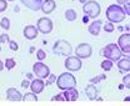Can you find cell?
Wrapping results in <instances>:
<instances>
[{"label": "cell", "mask_w": 130, "mask_h": 106, "mask_svg": "<svg viewBox=\"0 0 130 106\" xmlns=\"http://www.w3.org/2000/svg\"><path fill=\"white\" fill-rule=\"evenodd\" d=\"M125 15L126 14H125L123 6H120L118 4H113L106 9V19L109 20V23L119 24V23L125 20V17H126Z\"/></svg>", "instance_id": "cell-1"}, {"label": "cell", "mask_w": 130, "mask_h": 106, "mask_svg": "<svg viewBox=\"0 0 130 106\" xmlns=\"http://www.w3.org/2000/svg\"><path fill=\"white\" fill-rule=\"evenodd\" d=\"M56 86L60 90H68L76 86V79L71 73H63L56 79Z\"/></svg>", "instance_id": "cell-2"}, {"label": "cell", "mask_w": 130, "mask_h": 106, "mask_svg": "<svg viewBox=\"0 0 130 106\" xmlns=\"http://www.w3.org/2000/svg\"><path fill=\"white\" fill-rule=\"evenodd\" d=\"M103 55L106 60H110L111 62H118V61L121 59V51L119 49L118 44H114V43H110L103 49Z\"/></svg>", "instance_id": "cell-3"}, {"label": "cell", "mask_w": 130, "mask_h": 106, "mask_svg": "<svg viewBox=\"0 0 130 106\" xmlns=\"http://www.w3.org/2000/svg\"><path fill=\"white\" fill-rule=\"evenodd\" d=\"M53 52L55 55H59V56H70L71 52H73V47H71L69 41L60 39V40H58L54 44V46H53Z\"/></svg>", "instance_id": "cell-4"}, {"label": "cell", "mask_w": 130, "mask_h": 106, "mask_svg": "<svg viewBox=\"0 0 130 106\" xmlns=\"http://www.w3.org/2000/svg\"><path fill=\"white\" fill-rule=\"evenodd\" d=\"M83 11L84 14L91 19H95L100 15V11H101V8L99 5V3L95 0H88L85 4H83Z\"/></svg>", "instance_id": "cell-5"}, {"label": "cell", "mask_w": 130, "mask_h": 106, "mask_svg": "<svg viewBox=\"0 0 130 106\" xmlns=\"http://www.w3.org/2000/svg\"><path fill=\"white\" fill-rule=\"evenodd\" d=\"M118 46L121 55L125 56V59H130V34H121L118 40Z\"/></svg>", "instance_id": "cell-6"}, {"label": "cell", "mask_w": 130, "mask_h": 106, "mask_svg": "<svg viewBox=\"0 0 130 106\" xmlns=\"http://www.w3.org/2000/svg\"><path fill=\"white\" fill-rule=\"evenodd\" d=\"M32 71L34 74L38 76L39 79L44 80V79H48V76L50 75V69H49L48 65H45L44 62L39 61V62H35L32 65Z\"/></svg>", "instance_id": "cell-7"}, {"label": "cell", "mask_w": 130, "mask_h": 106, "mask_svg": "<svg viewBox=\"0 0 130 106\" xmlns=\"http://www.w3.org/2000/svg\"><path fill=\"white\" fill-rule=\"evenodd\" d=\"M53 28H54L53 21L49 17H46V16L40 17L38 20V23H36V29H38V31H40L41 34H50L53 31Z\"/></svg>", "instance_id": "cell-8"}, {"label": "cell", "mask_w": 130, "mask_h": 106, "mask_svg": "<svg viewBox=\"0 0 130 106\" xmlns=\"http://www.w3.org/2000/svg\"><path fill=\"white\" fill-rule=\"evenodd\" d=\"M91 54H93V49H91V46L89 45V44H86V43L79 44V45L76 46V49H75V55H76V58H79L80 60L81 59H88V58H90Z\"/></svg>", "instance_id": "cell-9"}, {"label": "cell", "mask_w": 130, "mask_h": 106, "mask_svg": "<svg viewBox=\"0 0 130 106\" xmlns=\"http://www.w3.org/2000/svg\"><path fill=\"white\" fill-rule=\"evenodd\" d=\"M64 65L65 69H68L69 71H79L81 69V66H83V62L76 56H68Z\"/></svg>", "instance_id": "cell-10"}, {"label": "cell", "mask_w": 130, "mask_h": 106, "mask_svg": "<svg viewBox=\"0 0 130 106\" xmlns=\"http://www.w3.org/2000/svg\"><path fill=\"white\" fill-rule=\"evenodd\" d=\"M30 90L31 92H34L35 95H38V94H40V92H43L44 91V87H45V82L41 80V79H35V80H32L31 84H30Z\"/></svg>", "instance_id": "cell-11"}, {"label": "cell", "mask_w": 130, "mask_h": 106, "mask_svg": "<svg viewBox=\"0 0 130 106\" xmlns=\"http://www.w3.org/2000/svg\"><path fill=\"white\" fill-rule=\"evenodd\" d=\"M23 34H24L25 39H28V40H34V39L38 38L39 31H38V29H36V26H34V25H28V26L24 28Z\"/></svg>", "instance_id": "cell-12"}, {"label": "cell", "mask_w": 130, "mask_h": 106, "mask_svg": "<svg viewBox=\"0 0 130 106\" xmlns=\"http://www.w3.org/2000/svg\"><path fill=\"white\" fill-rule=\"evenodd\" d=\"M23 5H25L28 9H30L32 11H38L41 9V4L43 0H20Z\"/></svg>", "instance_id": "cell-13"}, {"label": "cell", "mask_w": 130, "mask_h": 106, "mask_svg": "<svg viewBox=\"0 0 130 106\" xmlns=\"http://www.w3.org/2000/svg\"><path fill=\"white\" fill-rule=\"evenodd\" d=\"M6 99L9 101H21L23 100V95L20 94L19 90H16L15 87H10L6 91Z\"/></svg>", "instance_id": "cell-14"}, {"label": "cell", "mask_w": 130, "mask_h": 106, "mask_svg": "<svg viewBox=\"0 0 130 106\" xmlns=\"http://www.w3.org/2000/svg\"><path fill=\"white\" fill-rule=\"evenodd\" d=\"M63 96H64L65 101H76L79 99V91L76 90L75 87H71V89L64 90Z\"/></svg>", "instance_id": "cell-15"}, {"label": "cell", "mask_w": 130, "mask_h": 106, "mask_svg": "<svg viewBox=\"0 0 130 106\" xmlns=\"http://www.w3.org/2000/svg\"><path fill=\"white\" fill-rule=\"evenodd\" d=\"M55 8H56V4H55V1L54 0H45V1H43V4H41V11L44 13V14H51L54 10H55Z\"/></svg>", "instance_id": "cell-16"}, {"label": "cell", "mask_w": 130, "mask_h": 106, "mask_svg": "<svg viewBox=\"0 0 130 106\" xmlns=\"http://www.w3.org/2000/svg\"><path fill=\"white\" fill-rule=\"evenodd\" d=\"M101 28H103V21H101V20H94V21L89 25L88 30H89V32H90L93 36H98V35L100 34Z\"/></svg>", "instance_id": "cell-17"}, {"label": "cell", "mask_w": 130, "mask_h": 106, "mask_svg": "<svg viewBox=\"0 0 130 106\" xmlns=\"http://www.w3.org/2000/svg\"><path fill=\"white\" fill-rule=\"evenodd\" d=\"M85 94H86L88 99L93 101V100H95L98 97V89L93 84H90V85H88V86L85 87Z\"/></svg>", "instance_id": "cell-18"}, {"label": "cell", "mask_w": 130, "mask_h": 106, "mask_svg": "<svg viewBox=\"0 0 130 106\" xmlns=\"http://www.w3.org/2000/svg\"><path fill=\"white\" fill-rule=\"evenodd\" d=\"M118 67L123 73H129L130 71V59H120L118 61Z\"/></svg>", "instance_id": "cell-19"}, {"label": "cell", "mask_w": 130, "mask_h": 106, "mask_svg": "<svg viewBox=\"0 0 130 106\" xmlns=\"http://www.w3.org/2000/svg\"><path fill=\"white\" fill-rule=\"evenodd\" d=\"M64 16L68 21H74V20H76L78 14H76V11L74 9H68V10H65Z\"/></svg>", "instance_id": "cell-20"}, {"label": "cell", "mask_w": 130, "mask_h": 106, "mask_svg": "<svg viewBox=\"0 0 130 106\" xmlns=\"http://www.w3.org/2000/svg\"><path fill=\"white\" fill-rule=\"evenodd\" d=\"M23 101H38V96L34 92H28L23 95Z\"/></svg>", "instance_id": "cell-21"}, {"label": "cell", "mask_w": 130, "mask_h": 106, "mask_svg": "<svg viewBox=\"0 0 130 106\" xmlns=\"http://www.w3.org/2000/svg\"><path fill=\"white\" fill-rule=\"evenodd\" d=\"M100 66H101V69H103L104 71H110V70L113 69V62L110 60H106V59H105V60L101 62Z\"/></svg>", "instance_id": "cell-22"}, {"label": "cell", "mask_w": 130, "mask_h": 106, "mask_svg": "<svg viewBox=\"0 0 130 106\" xmlns=\"http://www.w3.org/2000/svg\"><path fill=\"white\" fill-rule=\"evenodd\" d=\"M16 65V61L15 59H11V58H8L6 60H5V64H4V66L8 69V70H11V69H14Z\"/></svg>", "instance_id": "cell-23"}, {"label": "cell", "mask_w": 130, "mask_h": 106, "mask_svg": "<svg viewBox=\"0 0 130 106\" xmlns=\"http://www.w3.org/2000/svg\"><path fill=\"white\" fill-rule=\"evenodd\" d=\"M0 26L4 29V30H9L10 29V20L8 17H3L0 20Z\"/></svg>", "instance_id": "cell-24"}, {"label": "cell", "mask_w": 130, "mask_h": 106, "mask_svg": "<svg viewBox=\"0 0 130 106\" xmlns=\"http://www.w3.org/2000/svg\"><path fill=\"white\" fill-rule=\"evenodd\" d=\"M36 58H38V60L39 61L45 60V58H46V52H45L43 49H39V50L36 51Z\"/></svg>", "instance_id": "cell-25"}, {"label": "cell", "mask_w": 130, "mask_h": 106, "mask_svg": "<svg viewBox=\"0 0 130 106\" xmlns=\"http://www.w3.org/2000/svg\"><path fill=\"white\" fill-rule=\"evenodd\" d=\"M103 28H104V31H105V32H113V31L115 30V26H114L113 23H106Z\"/></svg>", "instance_id": "cell-26"}, {"label": "cell", "mask_w": 130, "mask_h": 106, "mask_svg": "<svg viewBox=\"0 0 130 106\" xmlns=\"http://www.w3.org/2000/svg\"><path fill=\"white\" fill-rule=\"evenodd\" d=\"M123 84L125 85V87L130 89V74H128V75H125L123 77Z\"/></svg>", "instance_id": "cell-27"}, {"label": "cell", "mask_w": 130, "mask_h": 106, "mask_svg": "<svg viewBox=\"0 0 130 106\" xmlns=\"http://www.w3.org/2000/svg\"><path fill=\"white\" fill-rule=\"evenodd\" d=\"M8 9V1L6 0H0V13L5 11Z\"/></svg>", "instance_id": "cell-28"}, {"label": "cell", "mask_w": 130, "mask_h": 106, "mask_svg": "<svg viewBox=\"0 0 130 106\" xmlns=\"http://www.w3.org/2000/svg\"><path fill=\"white\" fill-rule=\"evenodd\" d=\"M10 41V38L8 34H1L0 35V43H9Z\"/></svg>", "instance_id": "cell-29"}, {"label": "cell", "mask_w": 130, "mask_h": 106, "mask_svg": "<svg viewBox=\"0 0 130 106\" xmlns=\"http://www.w3.org/2000/svg\"><path fill=\"white\" fill-rule=\"evenodd\" d=\"M9 47H10V50H11V51H16V50L19 49L18 44H16L15 41H11V40L9 41Z\"/></svg>", "instance_id": "cell-30"}, {"label": "cell", "mask_w": 130, "mask_h": 106, "mask_svg": "<svg viewBox=\"0 0 130 106\" xmlns=\"http://www.w3.org/2000/svg\"><path fill=\"white\" fill-rule=\"evenodd\" d=\"M51 101H65V99H64V96L63 95H55V96H53L51 97Z\"/></svg>", "instance_id": "cell-31"}, {"label": "cell", "mask_w": 130, "mask_h": 106, "mask_svg": "<svg viewBox=\"0 0 130 106\" xmlns=\"http://www.w3.org/2000/svg\"><path fill=\"white\" fill-rule=\"evenodd\" d=\"M55 81V75H49L48 76V81L45 82V86H49L50 84H53Z\"/></svg>", "instance_id": "cell-32"}, {"label": "cell", "mask_w": 130, "mask_h": 106, "mask_svg": "<svg viewBox=\"0 0 130 106\" xmlns=\"http://www.w3.org/2000/svg\"><path fill=\"white\" fill-rule=\"evenodd\" d=\"M124 11H125V14L126 15L130 16V3H126V4H124Z\"/></svg>", "instance_id": "cell-33"}, {"label": "cell", "mask_w": 130, "mask_h": 106, "mask_svg": "<svg viewBox=\"0 0 130 106\" xmlns=\"http://www.w3.org/2000/svg\"><path fill=\"white\" fill-rule=\"evenodd\" d=\"M103 79H105V75H100L99 77H94V79H91L90 81H91V82H99V81L103 80Z\"/></svg>", "instance_id": "cell-34"}, {"label": "cell", "mask_w": 130, "mask_h": 106, "mask_svg": "<svg viewBox=\"0 0 130 106\" xmlns=\"http://www.w3.org/2000/svg\"><path fill=\"white\" fill-rule=\"evenodd\" d=\"M21 86H23L24 89H26V87H29V86H30V84H29V81H28V80H24V81L21 82Z\"/></svg>", "instance_id": "cell-35"}, {"label": "cell", "mask_w": 130, "mask_h": 106, "mask_svg": "<svg viewBox=\"0 0 130 106\" xmlns=\"http://www.w3.org/2000/svg\"><path fill=\"white\" fill-rule=\"evenodd\" d=\"M116 3H118V5H124V4L129 3V0H116Z\"/></svg>", "instance_id": "cell-36"}, {"label": "cell", "mask_w": 130, "mask_h": 106, "mask_svg": "<svg viewBox=\"0 0 130 106\" xmlns=\"http://www.w3.org/2000/svg\"><path fill=\"white\" fill-rule=\"evenodd\" d=\"M3 69H4V62H3V61L0 60V73L3 71Z\"/></svg>", "instance_id": "cell-37"}, {"label": "cell", "mask_w": 130, "mask_h": 106, "mask_svg": "<svg viewBox=\"0 0 130 106\" xmlns=\"http://www.w3.org/2000/svg\"><path fill=\"white\" fill-rule=\"evenodd\" d=\"M88 19H89V16H84V19H83V21H84V23H86V21H88Z\"/></svg>", "instance_id": "cell-38"}, {"label": "cell", "mask_w": 130, "mask_h": 106, "mask_svg": "<svg viewBox=\"0 0 130 106\" xmlns=\"http://www.w3.org/2000/svg\"><path fill=\"white\" fill-rule=\"evenodd\" d=\"M124 101H130V96H126V97L124 99Z\"/></svg>", "instance_id": "cell-39"}, {"label": "cell", "mask_w": 130, "mask_h": 106, "mask_svg": "<svg viewBox=\"0 0 130 106\" xmlns=\"http://www.w3.org/2000/svg\"><path fill=\"white\" fill-rule=\"evenodd\" d=\"M79 1H80L81 4H85V3H86V1H88V0H79Z\"/></svg>", "instance_id": "cell-40"}, {"label": "cell", "mask_w": 130, "mask_h": 106, "mask_svg": "<svg viewBox=\"0 0 130 106\" xmlns=\"http://www.w3.org/2000/svg\"><path fill=\"white\" fill-rule=\"evenodd\" d=\"M6 1H13V0H6Z\"/></svg>", "instance_id": "cell-41"}, {"label": "cell", "mask_w": 130, "mask_h": 106, "mask_svg": "<svg viewBox=\"0 0 130 106\" xmlns=\"http://www.w3.org/2000/svg\"><path fill=\"white\" fill-rule=\"evenodd\" d=\"M0 51H1V46H0Z\"/></svg>", "instance_id": "cell-42"}]
</instances>
